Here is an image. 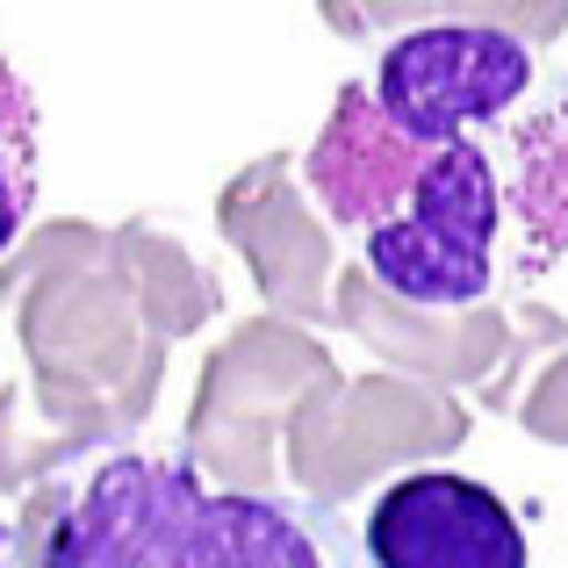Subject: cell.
<instances>
[{
    "mask_svg": "<svg viewBox=\"0 0 568 568\" xmlns=\"http://www.w3.org/2000/svg\"><path fill=\"white\" fill-rule=\"evenodd\" d=\"M14 568H317L324 547L281 497L216 489L187 460L109 446L0 518Z\"/></svg>",
    "mask_w": 568,
    "mask_h": 568,
    "instance_id": "6da1fadb",
    "label": "cell"
},
{
    "mask_svg": "<svg viewBox=\"0 0 568 568\" xmlns=\"http://www.w3.org/2000/svg\"><path fill=\"white\" fill-rule=\"evenodd\" d=\"M0 303L29 353V396L80 454L130 446L166 388L173 338L144 317L115 231L51 216L0 260Z\"/></svg>",
    "mask_w": 568,
    "mask_h": 568,
    "instance_id": "7a4b0ae2",
    "label": "cell"
},
{
    "mask_svg": "<svg viewBox=\"0 0 568 568\" xmlns=\"http://www.w3.org/2000/svg\"><path fill=\"white\" fill-rule=\"evenodd\" d=\"M332 324L353 332L382 367L468 388L483 410H518L547 361L568 346V317L540 295H489V303H410L382 288L375 266H346L332 288Z\"/></svg>",
    "mask_w": 568,
    "mask_h": 568,
    "instance_id": "3957f363",
    "label": "cell"
},
{
    "mask_svg": "<svg viewBox=\"0 0 568 568\" xmlns=\"http://www.w3.org/2000/svg\"><path fill=\"white\" fill-rule=\"evenodd\" d=\"M338 382H346L338 361L303 332V317L266 310V317L237 324L202 361L181 460L216 489L288 497V425L303 417L310 396H324Z\"/></svg>",
    "mask_w": 568,
    "mask_h": 568,
    "instance_id": "277c9868",
    "label": "cell"
},
{
    "mask_svg": "<svg viewBox=\"0 0 568 568\" xmlns=\"http://www.w3.org/2000/svg\"><path fill=\"white\" fill-rule=\"evenodd\" d=\"M460 446H468V403L454 388L403 375V367H375L303 403V417L288 425V497L332 518L361 504L382 475L425 468Z\"/></svg>",
    "mask_w": 568,
    "mask_h": 568,
    "instance_id": "5b68a950",
    "label": "cell"
},
{
    "mask_svg": "<svg viewBox=\"0 0 568 568\" xmlns=\"http://www.w3.org/2000/svg\"><path fill=\"white\" fill-rule=\"evenodd\" d=\"M540 43L489 22H425L388 37L375 58V101L410 138H460L497 115H511L540 80Z\"/></svg>",
    "mask_w": 568,
    "mask_h": 568,
    "instance_id": "8992f818",
    "label": "cell"
},
{
    "mask_svg": "<svg viewBox=\"0 0 568 568\" xmlns=\"http://www.w3.org/2000/svg\"><path fill=\"white\" fill-rule=\"evenodd\" d=\"M295 152H260L237 166L216 194V231L260 281V303L303 324H332V288H338V252H332V216L317 209L310 181H295Z\"/></svg>",
    "mask_w": 568,
    "mask_h": 568,
    "instance_id": "52a82bcc",
    "label": "cell"
},
{
    "mask_svg": "<svg viewBox=\"0 0 568 568\" xmlns=\"http://www.w3.org/2000/svg\"><path fill=\"white\" fill-rule=\"evenodd\" d=\"M375 568H526V532L489 483L454 468H410L375 497L361 526Z\"/></svg>",
    "mask_w": 568,
    "mask_h": 568,
    "instance_id": "ba28073f",
    "label": "cell"
},
{
    "mask_svg": "<svg viewBox=\"0 0 568 568\" xmlns=\"http://www.w3.org/2000/svg\"><path fill=\"white\" fill-rule=\"evenodd\" d=\"M497 130H504V181H511L518 295H526L568 260V87L540 101L526 94Z\"/></svg>",
    "mask_w": 568,
    "mask_h": 568,
    "instance_id": "9c48e42d",
    "label": "cell"
},
{
    "mask_svg": "<svg viewBox=\"0 0 568 568\" xmlns=\"http://www.w3.org/2000/svg\"><path fill=\"white\" fill-rule=\"evenodd\" d=\"M115 260H123L144 317L166 338H194L223 310V274L209 266L194 223L173 209H138L130 223H115Z\"/></svg>",
    "mask_w": 568,
    "mask_h": 568,
    "instance_id": "30bf717a",
    "label": "cell"
},
{
    "mask_svg": "<svg viewBox=\"0 0 568 568\" xmlns=\"http://www.w3.org/2000/svg\"><path fill=\"white\" fill-rule=\"evenodd\" d=\"M317 14L346 43H388L425 22H489V29H518L526 43L547 51L568 29V0H317Z\"/></svg>",
    "mask_w": 568,
    "mask_h": 568,
    "instance_id": "8fae6325",
    "label": "cell"
},
{
    "mask_svg": "<svg viewBox=\"0 0 568 568\" xmlns=\"http://www.w3.org/2000/svg\"><path fill=\"white\" fill-rule=\"evenodd\" d=\"M80 460H94V454H80V446H72L65 432L37 410L29 382L0 388V489H8V497H29L37 483L80 468Z\"/></svg>",
    "mask_w": 568,
    "mask_h": 568,
    "instance_id": "7c38bea8",
    "label": "cell"
},
{
    "mask_svg": "<svg viewBox=\"0 0 568 568\" xmlns=\"http://www.w3.org/2000/svg\"><path fill=\"white\" fill-rule=\"evenodd\" d=\"M29 209H37V94L0 58V260L29 231Z\"/></svg>",
    "mask_w": 568,
    "mask_h": 568,
    "instance_id": "4fadbf2b",
    "label": "cell"
},
{
    "mask_svg": "<svg viewBox=\"0 0 568 568\" xmlns=\"http://www.w3.org/2000/svg\"><path fill=\"white\" fill-rule=\"evenodd\" d=\"M518 425L532 432V439H547V446H568V346L555 353V361L532 375V388L518 396Z\"/></svg>",
    "mask_w": 568,
    "mask_h": 568,
    "instance_id": "5bb4252c",
    "label": "cell"
}]
</instances>
